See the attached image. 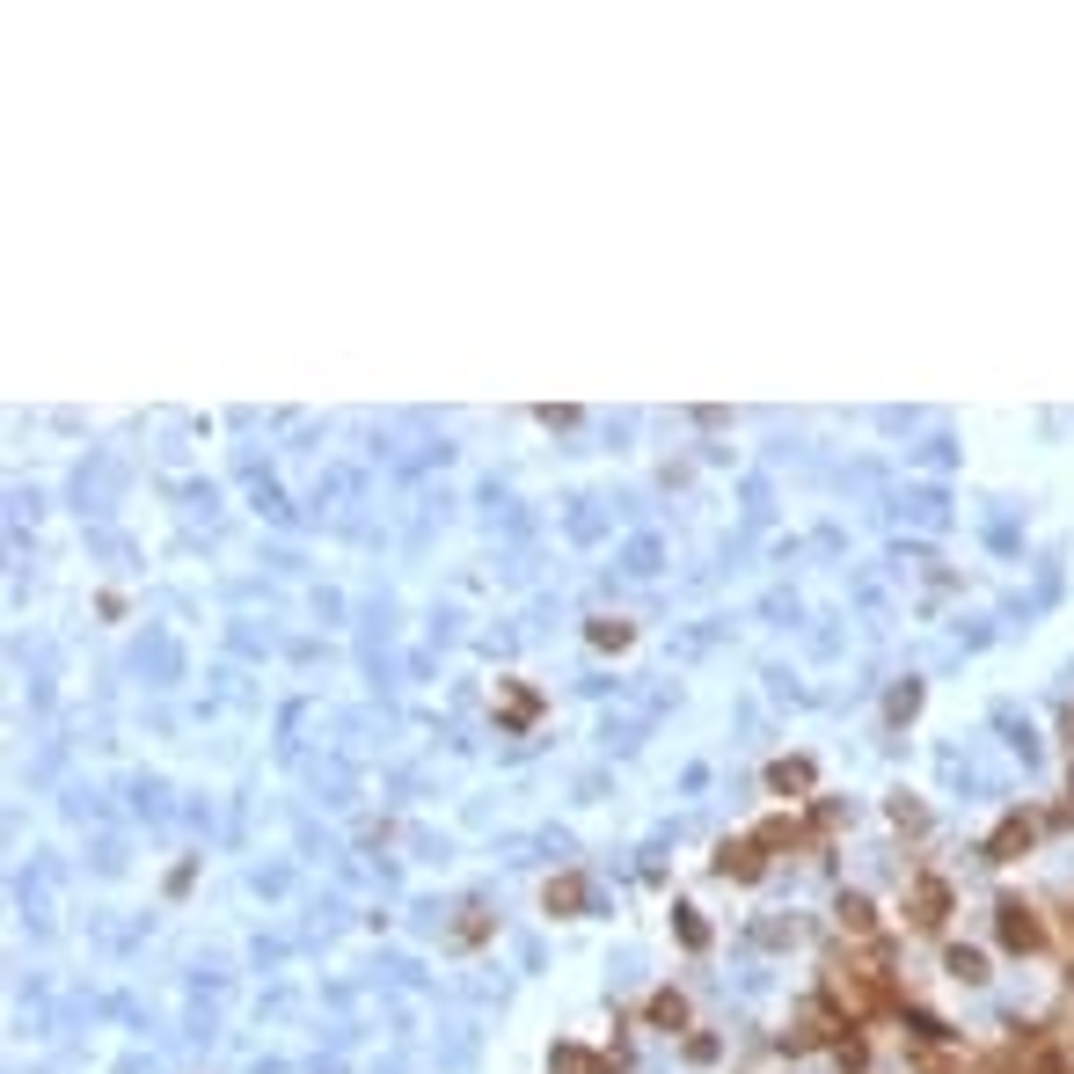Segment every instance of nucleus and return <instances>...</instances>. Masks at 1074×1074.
<instances>
[{
  "instance_id": "1",
  "label": "nucleus",
  "mask_w": 1074,
  "mask_h": 1074,
  "mask_svg": "<svg viewBox=\"0 0 1074 1074\" xmlns=\"http://www.w3.org/2000/svg\"><path fill=\"white\" fill-rule=\"evenodd\" d=\"M1001 936H1009L1016 951H1038V921H1030V906H1001Z\"/></svg>"
}]
</instances>
